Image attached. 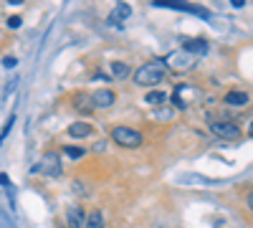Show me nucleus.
<instances>
[{
	"instance_id": "obj_18",
	"label": "nucleus",
	"mask_w": 253,
	"mask_h": 228,
	"mask_svg": "<svg viewBox=\"0 0 253 228\" xmlns=\"http://www.w3.org/2000/svg\"><path fill=\"white\" fill-rule=\"evenodd\" d=\"M0 185H3V188H5V190H8V193H10V190H13V185H10V180H8V178H5V175H0Z\"/></svg>"
},
{
	"instance_id": "obj_2",
	"label": "nucleus",
	"mask_w": 253,
	"mask_h": 228,
	"mask_svg": "<svg viewBox=\"0 0 253 228\" xmlns=\"http://www.w3.org/2000/svg\"><path fill=\"white\" fill-rule=\"evenodd\" d=\"M112 139H114V144L126 147V150H137V147H142V142H144L142 132H137L132 127H114L112 130Z\"/></svg>"
},
{
	"instance_id": "obj_5",
	"label": "nucleus",
	"mask_w": 253,
	"mask_h": 228,
	"mask_svg": "<svg viewBox=\"0 0 253 228\" xmlns=\"http://www.w3.org/2000/svg\"><path fill=\"white\" fill-rule=\"evenodd\" d=\"M91 101H94V109H109L117 101V94L112 89H99L91 94Z\"/></svg>"
},
{
	"instance_id": "obj_1",
	"label": "nucleus",
	"mask_w": 253,
	"mask_h": 228,
	"mask_svg": "<svg viewBox=\"0 0 253 228\" xmlns=\"http://www.w3.org/2000/svg\"><path fill=\"white\" fill-rule=\"evenodd\" d=\"M165 76H167V64L162 58L150 61V64H142L137 71H132L134 84H139V87H155V84H160Z\"/></svg>"
},
{
	"instance_id": "obj_14",
	"label": "nucleus",
	"mask_w": 253,
	"mask_h": 228,
	"mask_svg": "<svg viewBox=\"0 0 253 228\" xmlns=\"http://www.w3.org/2000/svg\"><path fill=\"white\" fill-rule=\"evenodd\" d=\"M112 74H114L117 79H124V76L132 74V69L126 66V64H122V61H114V64H112Z\"/></svg>"
},
{
	"instance_id": "obj_13",
	"label": "nucleus",
	"mask_w": 253,
	"mask_h": 228,
	"mask_svg": "<svg viewBox=\"0 0 253 228\" xmlns=\"http://www.w3.org/2000/svg\"><path fill=\"white\" fill-rule=\"evenodd\" d=\"M167 61H177V64H172V66H177V69H190V66H193V58H190L187 53H180V51H175Z\"/></svg>"
},
{
	"instance_id": "obj_6",
	"label": "nucleus",
	"mask_w": 253,
	"mask_h": 228,
	"mask_svg": "<svg viewBox=\"0 0 253 228\" xmlns=\"http://www.w3.org/2000/svg\"><path fill=\"white\" fill-rule=\"evenodd\" d=\"M84 221H86V216H84L81 205H69V211H66L69 228H84Z\"/></svg>"
},
{
	"instance_id": "obj_11",
	"label": "nucleus",
	"mask_w": 253,
	"mask_h": 228,
	"mask_svg": "<svg viewBox=\"0 0 253 228\" xmlns=\"http://www.w3.org/2000/svg\"><path fill=\"white\" fill-rule=\"evenodd\" d=\"M84 228H104V216L101 211H91L86 216V221H84Z\"/></svg>"
},
{
	"instance_id": "obj_8",
	"label": "nucleus",
	"mask_w": 253,
	"mask_h": 228,
	"mask_svg": "<svg viewBox=\"0 0 253 228\" xmlns=\"http://www.w3.org/2000/svg\"><path fill=\"white\" fill-rule=\"evenodd\" d=\"M94 132V127L89 122H74V124H69V135L71 137H76V139H84V137H89Z\"/></svg>"
},
{
	"instance_id": "obj_17",
	"label": "nucleus",
	"mask_w": 253,
	"mask_h": 228,
	"mask_svg": "<svg viewBox=\"0 0 253 228\" xmlns=\"http://www.w3.org/2000/svg\"><path fill=\"white\" fill-rule=\"evenodd\" d=\"M13 122H15V117H10V119H8V124H5V130H3V135H0V142H3V139H5V135L10 132V127H13Z\"/></svg>"
},
{
	"instance_id": "obj_16",
	"label": "nucleus",
	"mask_w": 253,
	"mask_h": 228,
	"mask_svg": "<svg viewBox=\"0 0 253 228\" xmlns=\"http://www.w3.org/2000/svg\"><path fill=\"white\" fill-rule=\"evenodd\" d=\"M15 64H18V61H15L13 56H5V58H3V66H5V69H13Z\"/></svg>"
},
{
	"instance_id": "obj_9",
	"label": "nucleus",
	"mask_w": 253,
	"mask_h": 228,
	"mask_svg": "<svg viewBox=\"0 0 253 228\" xmlns=\"http://www.w3.org/2000/svg\"><path fill=\"white\" fill-rule=\"evenodd\" d=\"M129 15H132V8L126 5V3H119V5H117V8L109 13V23H112V26H119L122 20H126Z\"/></svg>"
},
{
	"instance_id": "obj_15",
	"label": "nucleus",
	"mask_w": 253,
	"mask_h": 228,
	"mask_svg": "<svg viewBox=\"0 0 253 228\" xmlns=\"http://www.w3.org/2000/svg\"><path fill=\"white\" fill-rule=\"evenodd\" d=\"M63 155L71 157V160H79V157L86 155V150H84V147H63Z\"/></svg>"
},
{
	"instance_id": "obj_10",
	"label": "nucleus",
	"mask_w": 253,
	"mask_h": 228,
	"mask_svg": "<svg viewBox=\"0 0 253 228\" xmlns=\"http://www.w3.org/2000/svg\"><path fill=\"white\" fill-rule=\"evenodd\" d=\"M223 101H225V104H230V107H246L248 104V94L246 91H228Z\"/></svg>"
},
{
	"instance_id": "obj_4",
	"label": "nucleus",
	"mask_w": 253,
	"mask_h": 228,
	"mask_svg": "<svg viewBox=\"0 0 253 228\" xmlns=\"http://www.w3.org/2000/svg\"><path fill=\"white\" fill-rule=\"evenodd\" d=\"M210 130L220 139H238L241 137V127L233 122H228V119H213L210 122Z\"/></svg>"
},
{
	"instance_id": "obj_19",
	"label": "nucleus",
	"mask_w": 253,
	"mask_h": 228,
	"mask_svg": "<svg viewBox=\"0 0 253 228\" xmlns=\"http://www.w3.org/2000/svg\"><path fill=\"white\" fill-rule=\"evenodd\" d=\"M8 26H10V28H18V26H20V18H18V15H10V18H8Z\"/></svg>"
},
{
	"instance_id": "obj_7",
	"label": "nucleus",
	"mask_w": 253,
	"mask_h": 228,
	"mask_svg": "<svg viewBox=\"0 0 253 228\" xmlns=\"http://www.w3.org/2000/svg\"><path fill=\"white\" fill-rule=\"evenodd\" d=\"M182 48L187 53H208V41L205 38H185Z\"/></svg>"
},
{
	"instance_id": "obj_12",
	"label": "nucleus",
	"mask_w": 253,
	"mask_h": 228,
	"mask_svg": "<svg viewBox=\"0 0 253 228\" xmlns=\"http://www.w3.org/2000/svg\"><path fill=\"white\" fill-rule=\"evenodd\" d=\"M165 101H167V94L165 91H157V89L144 96V104H150V107H160V104H165Z\"/></svg>"
},
{
	"instance_id": "obj_3",
	"label": "nucleus",
	"mask_w": 253,
	"mask_h": 228,
	"mask_svg": "<svg viewBox=\"0 0 253 228\" xmlns=\"http://www.w3.org/2000/svg\"><path fill=\"white\" fill-rule=\"evenodd\" d=\"M33 173H43L48 178H58L61 175V155L58 152H46L38 160V165L33 168Z\"/></svg>"
}]
</instances>
